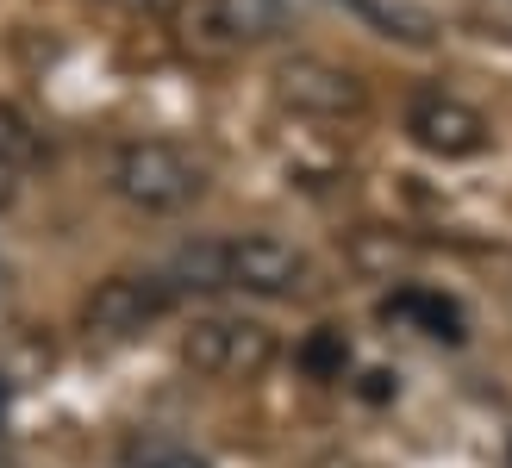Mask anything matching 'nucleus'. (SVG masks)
<instances>
[{
	"mask_svg": "<svg viewBox=\"0 0 512 468\" xmlns=\"http://www.w3.org/2000/svg\"><path fill=\"white\" fill-rule=\"evenodd\" d=\"M107 188L125 206H138V213L169 219V213H188V206L207 194V163L175 138H132V144L113 150Z\"/></svg>",
	"mask_w": 512,
	"mask_h": 468,
	"instance_id": "f257e3e1",
	"label": "nucleus"
},
{
	"mask_svg": "<svg viewBox=\"0 0 512 468\" xmlns=\"http://www.w3.org/2000/svg\"><path fill=\"white\" fill-rule=\"evenodd\" d=\"M300 369H306V375H319V381H338V375L350 369V344H344V331L319 325V331L300 344Z\"/></svg>",
	"mask_w": 512,
	"mask_h": 468,
	"instance_id": "9b49d317",
	"label": "nucleus"
},
{
	"mask_svg": "<svg viewBox=\"0 0 512 468\" xmlns=\"http://www.w3.org/2000/svg\"><path fill=\"white\" fill-rule=\"evenodd\" d=\"M175 300L182 294H175L163 275H107L82 300V331L94 344H132V337H144Z\"/></svg>",
	"mask_w": 512,
	"mask_h": 468,
	"instance_id": "20e7f679",
	"label": "nucleus"
},
{
	"mask_svg": "<svg viewBox=\"0 0 512 468\" xmlns=\"http://www.w3.org/2000/svg\"><path fill=\"white\" fill-rule=\"evenodd\" d=\"M194 19L213 50H250V44H275L288 32L294 7L288 0H200Z\"/></svg>",
	"mask_w": 512,
	"mask_h": 468,
	"instance_id": "0eeeda50",
	"label": "nucleus"
},
{
	"mask_svg": "<svg viewBox=\"0 0 512 468\" xmlns=\"http://www.w3.org/2000/svg\"><path fill=\"white\" fill-rule=\"evenodd\" d=\"M381 319L388 325H413L425 337H444V344H463V306L450 294H431V288H400L381 300Z\"/></svg>",
	"mask_w": 512,
	"mask_h": 468,
	"instance_id": "6e6552de",
	"label": "nucleus"
},
{
	"mask_svg": "<svg viewBox=\"0 0 512 468\" xmlns=\"http://www.w3.org/2000/svg\"><path fill=\"white\" fill-rule=\"evenodd\" d=\"M25 175H32V169H25V163H13V156H0V213H7V206L19 200V188H25Z\"/></svg>",
	"mask_w": 512,
	"mask_h": 468,
	"instance_id": "f8f14e48",
	"label": "nucleus"
},
{
	"mask_svg": "<svg viewBox=\"0 0 512 468\" xmlns=\"http://www.w3.org/2000/svg\"><path fill=\"white\" fill-rule=\"evenodd\" d=\"M356 19H369L381 38H400V44H431L438 38V19L425 7H406V0H344Z\"/></svg>",
	"mask_w": 512,
	"mask_h": 468,
	"instance_id": "9d476101",
	"label": "nucleus"
},
{
	"mask_svg": "<svg viewBox=\"0 0 512 468\" xmlns=\"http://www.w3.org/2000/svg\"><path fill=\"white\" fill-rule=\"evenodd\" d=\"M363 394H369V400H388V394H394V375H381V369H375V375H369V387H363Z\"/></svg>",
	"mask_w": 512,
	"mask_h": 468,
	"instance_id": "4468645a",
	"label": "nucleus"
},
{
	"mask_svg": "<svg viewBox=\"0 0 512 468\" xmlns=\"http://www.w3.org/2000/svg\"><path fill=\"white\" fill-rule=\"evenodd\" d=\"M275 100L300 119H325V125H344V119H363L369 113V88L363 75H350L344 63H325V57H288L275 69Z\"/></svg>",
	"mask_w": 512,
	"mask_h": 468,
	"instance_id": "39448f33",
	"label": "nucleus"
},
{
	"mask_svg": "<svg viewBox=\"0 0 512 468\" xmlns=\"http://www.w3.org/2000/svg\"><path fill=\"white\" fill-rule=\"evenodd\" d=\"M119 468H213V462L175 431H125Z\"/></svg>",
	"mask_w": 512,
	"mask_h": 468,
	"instance_id": "1a4fd4ad",
	"label": "nucleus"
},
{
	"mask_svg": "<svg viewBox=\"0 0 512 468\" xmlns=\"http://www.w3.org/2000/svg\"><path fill=\"white\" fill-rule=\"evenodd\" d=\"M219 263V294H250V300H294L319 288V263L288 238L244 231V238H213Z\"/></svg>",
	"mask_w": 512,
	"mask_h": 468,
	"instance_id": "f03ea898",
	"label": "nucleus"
},
{
	"mask_svg": "<svg viewBox=\"0 0 512 468\" xmlns=\"http://www.w3.org/2000/svg\"><path fill=\"white\" fill-rule=\"evenodd\" d=\"M107 7H119V13H138V19H163V13H175L182 0H107Z\"/></svg>",
	"mask_w": 512,
	"mask_h": 468,
	"instance_id": "ddd939ff",
	"label": "nucleus"
},
{
	"mask_svg": "<svg viewBox=\"0 0 512 468\" xmlns=\"http://www.w3.org/2000/svg\"><path fill=\"white\" fill-rule=\"evenodd\" d=\"M0 281H7V263H0Z\"/></svg>",
	"mask_w": 512,
	"mask_h": 468,
	"instance_id": "dca6fc26",
	"label": "nucleus"
},
{
	"mask_svg": "<svg viewBox=\"0 0 512 468\" xmlns=\"http://www.w3.org/2000/svg\"><path fill=\"white\" fill-rule=\"evenodd\" d=\"M406 138H413L425 156H444V163H463V156H481L488 150V119L481 107H469L463 94L450 88H419L406 100Z\"/></svg>",
	"mask_w": 512,
	"mask_h": 468,
	"instance_id": "423d86ee",
	"label": "nucleus"
},
{
	"mask_svg": "<svg viewBox=\"0 0 512 468\" xmlns=\"http://www.w3.org/2000/svg\"><path fill=\"white\" fill-rule=\"evenodd\" d=\"M7 400H13V394H7V381H0V419H7Z\"/></svg>",
	"mask_w": 512,
	"mask_h": 468,
	"instance_id": "2eb2a0df",
	"label": "nucleus"
},
{
	"mask_svg": "<svg viewBox=\"0 0 512 468\" xmlns=\"http://www.w3.org/2000/svg\"><path fill=\"white\" fill-rule=\"evenodd\" d=\"M182 362L213 381H256L275 362V331L244 312H207L182 331Z\"/></svg>",
	"mask_w": 512,
	"mask_h": 468,
	"instance_id": "7ed1b4c3",
	"label": "nucleus"
}]
</instances>
